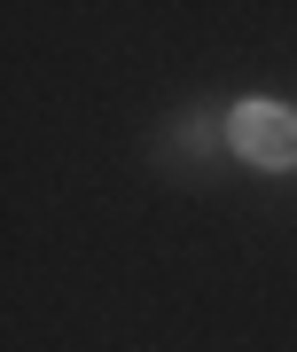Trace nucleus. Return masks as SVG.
<instances>
[{
	"label": "nucleus",
	"mask_w": 297,
	"mask_h": 352,
	"mask_svg": "<svg viewBox=\"0 0 297 352\" xmlns=\"http://www.w3.org/2000/svg\"><path fill=\"white\" fill-rule=\"evenodd\" d=\"M227 141H235V157L282 173V164H297V110L289 102H235L227 110Z\"/></svg>",
	"instance_id": "f257e3e1"
}]
</instances>
